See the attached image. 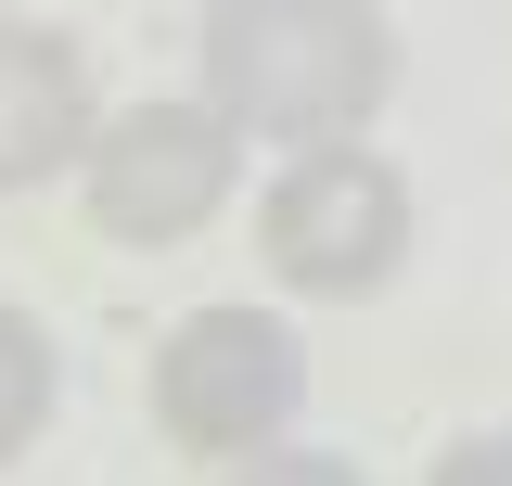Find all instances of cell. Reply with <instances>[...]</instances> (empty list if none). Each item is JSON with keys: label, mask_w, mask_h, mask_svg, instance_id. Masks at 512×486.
Segmentation results:
<instances>
[{"label": "cell", "mask_w": 512, "mask_h": 486, "mask_svg": "<svg viewBox=\"0 0 512 486\" xmlns=\"http://www.w3.org/2000/svg\"><path fill=\"white\" fill-rule=\"evenodd\" d=\"M205 103L244 141H346L397 90V39L372 0H205Z\"/></svg>", "instance_id": "6da1fadb"}, {"label": "cell", "mask_w": 512, "mask_h": 486, "mask_svg": "<svg viewBox=\"0 0 512 486\" xmlns=\"http://www.w3.org/2000/svg\"><path fill=\"white\" fill-rule=\"evenodd\" d=\"M256 256H269L282 295H320V307L384 295L397 256H410V180L372 141H295V167L256 205Z\"/></svg>", "instance_id": "7a4b0ae2"}, {"label": "cell", "mask_w": 512, "mask_h": 486, "mask_svg": "<svg viewBox=\"0 0 512 486\" xmlns=\"http://www.w3.org/2000/svg\"><path fill=\"white\" fill-rule=\"evenodd\" d=\"M231 180H244V128L218 116V103H128V116H103L90 154H77L90 231L141 243V256L192 243L218 205H231Z\"/></svg>", "instance_id": "3957f363"}, {"label": "cell", "mask_w": 512, "mask_h": 486, "mask_svg": "<svg viewBox=\"0 0 512 486\" xmlns=\"http://www.w3.org/2000/svg\"><path fill=\"white\" fill-rule=\"evenodd\" d=\"M308 397V346L269 307H192L154 346V435L192 461H256Z\"/></svg>", "instance_id": "277c9868"}, {"label": "cell", "mask_w": 512, "mask_h": 486, "mask_svg": "<svg viewBox=\"0 0 512 486\" xmlns=\"http://www.w3.org/2000/svg\"><path fill=\"white\" fill-rule=\"evenodd\" d=\"M90 154V52L64 26L0 13V192H39Z\"/></svg>", "instance_id": "5b68a950"}, {"label": "cell", "mask_w": 512, "mask_h": 486, "mask_svg": "<svg viewBox=\"0 0 512 486\" xmlns=\"http://www.w3.org/2000/svg\"><path fill=\"white\" fill-rule=\"evenodd\" d=\"M52 333L26 320V307H0V461H26L39 448V423H52Z\"/></svg>", "instance_id": "8992f818"}]
</instances>
